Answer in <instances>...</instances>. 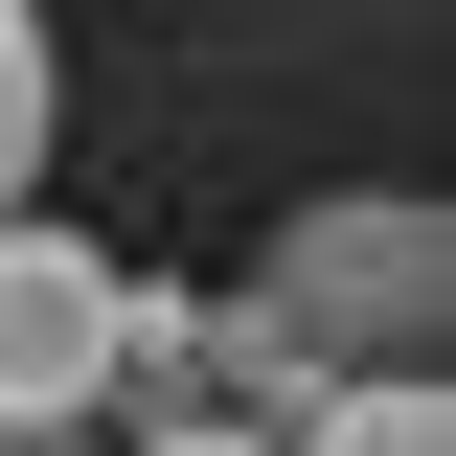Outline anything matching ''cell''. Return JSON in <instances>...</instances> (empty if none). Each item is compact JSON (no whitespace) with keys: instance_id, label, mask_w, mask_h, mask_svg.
Instances as JSON below:
<instances>
[{"instance_id":"obj_6","label":"cell","mask_w":456,"mask_h":456,"mask_svg":"<svg viewBox=\"0 0 456 456\" xmlns=\"http://www.w3.org/2000/svg\"><path fill=\"white\" fill-rule=\"evenodd\" d=\"M0 456H69V434H0Z\"/></svg>"},{"instance_id":"obj_1","label":"cell","mask_w":456,"mask_h":456,"mask_svg":"<svg viewBox=\"0 0 456 456\" xmlns=\"http://www.w3.org/2000/svg\"><path fill=\"white\" fill-rule=\"evenodd\" d=\"M434 320H456V228L411 206V183H365V206H297L274 251H251L228 365L297 411V388H342V365H434Z\"/></svg>"},{"instance_id":"obj_2","label":"cell","mask_w":456,"mask_h":456,"mask_svg":"<svg viewBox=\"0 0 456 456\" xmlns=\"http://www.w3.org/2000/svg\"><path fill=\"white\" fill-rule=\"evenodd\" d=\"M114 342H137V274H114L92 228L0 206V434H69V411L114 388Z\"/></svg>"},{"instance_id":"obj_5","label":"cell","mask_w":456,"mask_h":456,"mask_svg":"<svg viewBox=\"0 0 456 456\" xmlns=\"http://www.w3.org/2000/svg\"><path fill=\"white\" fill-rule=\"evenodd\" d=\"M137 456H274V434H206V411H160V434H137Z\"/></svg>"},{"instance_id":"obj_4","label":"cell","mask_w":456,"mask_h":456,"mask_svg":"<svg viewBox=\"0 0 456 456\" xmlns=\"http://www.w3.org/2000/svg\"><path fill=\"white\" fill-rule=\"evenodd\" d=\"M23 183H46V23L0 0V206H23Z\"/></svg>"},{"instance_id":"obj_3","label":"cell","mask_w":456,"mask_h":456,"mask_svg":"<svg viewBox=\"0 0 456 456\" xmlns=\"http://www.w3.org/2000/svg\"><path fill=\"white\" fill-rule=\"evenodd\" d=\"M274 456H456V411H434V365H342V388H297Z\"/></svg>"}]
</instances>
